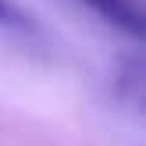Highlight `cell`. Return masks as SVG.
I'll list each match as a JSON object with an SVG mask.
<instances>
[{
  "instance_id": "1",
  "label": "cell",
  "mask_w": 146,
  "mask_h": 146,
  "mask_svg": "<svg viewBox=\"0 0 146 146\" xmlns=\"http://www.w3.org/2000/svg\"><path fill=\"white\" fill-rule=\"evenodd\" d=\"M86 7H93V11L100 14L104 21H111L114 29H121V32L135 36L139 39L143 36V11L135 7V0H82Z\"/></svg>"
},
{
  "instance_id": "2",
  "label": "cell",
  "mask_w": 146,
  "mask_h": 146,
  "mask_svg": "<svg viewBox=\"0 0 146 146\" xmlns=\"http://www.w3.org/2000/svg\"><path fill=\"white\" fill-rule=\"evenodd\" d=\"M0 25L4 29H29V18L14 0H0Z\"/></svg>"
}]
</instances>
